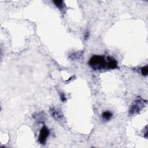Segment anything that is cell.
Segmentation results:
<instances>
[{"label": "cell", "mask_w": 148, "mask_h": 148, "mask_svg": "<svg viewBox=\"0 0 148 148\" xmlns=\"http://www.w3.org/2000/svg\"><path fill=\"white\" fill-rule=\"evenodd\" d=\"M53 3L60 10H63L64 8V4L63 1H54Z\"/></svg>", "instance_id": "obj_7"}, {"label": "cell", "mask_w": 148, "mask_h": 148, "mask_svg": "<svg viewBox=\"0 0 148 148\" xmlns=\"http://www.w3.org/2000/svg\"><path fill=\"white\" fill-rule=\"evenodd\" d=\"M60 98H61V101H62L63 102H64V103L66 102V101H67V99H66V97H65V94H64V93H61V95H60Z\"/></svg>", "instance_id": "obj_9"}, {"label": "cell", "mask_w": 148, "mask_h": 148, "mask_svg": "<svg viewBox=\"0 0 148 148\" xmlns=\"http://www.w3.org/2000/svg\"><path fill=\"white\" fill-rule=\"evenodd\" d=\"M141 74L143 76H147L148 74V67L147 65L141 68Z\"/></svg>", "instance_id": "obj_8"}, {"label": "cell", "mask_w": 148, "mask_h": 148, "mask_svg": "<svg viewBox=\"0 0 148 148\" xmlns=\"http://www.w3.org/2000/svg\"><path fill=\"white\" fill-rule=\"evenodd\" d=\"M118 65L116 60L113 57H108L107 59V68L109 70H113L118 68Z\"/></svg>", "instance_id": "obj_4"}, {"label": "cell", "mask_w": 148, "mask_h": 148, "mask_svg": "<svg viewBox=\"0 0 148 148\" xmlns=\"http://www.w3.org/2000/svg\"><path fill=\"white\" fill-rule=\"evenodd\" d=\"M49 135V130L46 126H44L41 129L39 135V142L42 145H44L46 142V140Z\"/></svg>", "instance_id": "obj_3"}, {"label": "cell", "mask_w": 148, "mask_h": 148, "mask_svg": "<svg viewBox=\"0 0 148 148\" xmlns=\"http://www.w3.org/2000/svg\"><path fill=\"white\" fill-rule=\"evenodd\" d=\"M89 65L94 71H101L107 68V60L103 56L94 55L89 60Z\"/></svg>", "instance_id": "obj_1"}, {"label": "cell", "mask_w": 148, "mask_h": 148, "mask_svg": "<svg viewBox=\"0 0 148 148\" xmlns=\"http://www.w3.org/2000/svg\"><path fill=\"white\" fill-rule=\"evenodd\" d=\"M89 32H87L86 33V34L85 35V39H87L88 38H89Z\"/></svg>", "instance_id": "obj_10"}, {"label": "cell", "mask_w": 148, "mask_h": 148, "mask_svg": "<svg viewBox=\"0 0 148 148\" xmlns=\"http://www.w3.org/2000/svg\"><path fill=\"white\" fill-rule=\"evenodd\" d=\"M52 114L53 118L56 119L57 120H61V117H62V115H61V113L60 111H58V110L53 109L52 110Z\"/></svg>", "instance_id": "obj_5"}, {"label": "cell", "mask_w": 148, "mask_h": 148, "mask_svg": "<svg viewBox=\"0 0 148 148\" xmlns=\"http://www.w3.org/2000/svg\"><path fill=\"white\" fill-rule=\"evenodd\" d=\"M112 116H113V114H112V112L109 111H105L103 112L102 114V117L103 119L106 121L109 120L110 119L112 118Z\"/></svg>", "instance_id": "obj_6"}, {"label": "cell", "mask_w": 148, "mask_h": 148, "mask_svg": "<svg viewBox=\"0 0 148 148\" xmlns=\"http://www.w3.org/2000/svg\"><path fill=\"white\" fill-rule=\"evenodd\" d=\"M144 100L142 99H138L134 101L133 104L131 106V108L129 110V115H133L136 114L140 112L142 108L144 107L145 103Z\"/></svg>", "instance_id": "obj_2"}]
</instances>
